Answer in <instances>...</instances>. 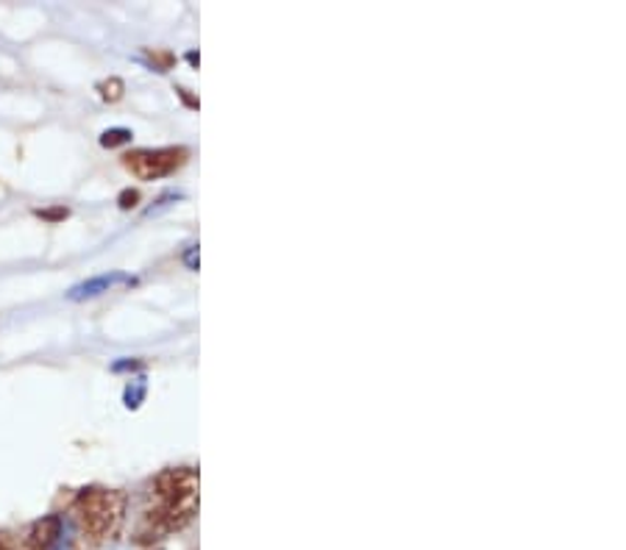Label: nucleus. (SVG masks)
Listing matches in <instances>:
<instances>
[{
    "label": "nucleus",
    "instance_id": "nucleus-5",
    "mask_svg": "<svg viewBox=\"0 0 626 550\" xmlns=\"http://www.w3.org/2000/svg\"><path fill=\"white\" fill-rule=\"evenodd\" d=\"M115 282H120V278H95V282H90V284H84V287H79V289H73V298H90V295H98V292H104V289H109L111 284Z\"/></svg>",
    "mask_w": 626,
    "mask_h": 550
},
{
    "label": "nucleus",
    "instance_id": "nucleus-7",
    "mask_svg": "<svg viewBox=\"0 0 626 550\" xmlns=\"http://www.w3.org/2000/svg\"><path fill=\"white\" fill-rule=\"evenodd\" d=\"M98 89H101V95H104V100H120V95H123V81L109 79V81H104Z\"/></svg>",
    "mask_w": 626,
    "mask_h": 550
},
{
    "label": "nucleus",
    "instance_id": "nucleus-10",
    "mask_svg": "<svg viewBox=\"0 0 626 550\" xmlns=\"http://www.w3.org/2000/svg\"><path fill=\"white\" fill-rule=\"evenodd\" d=\"M45 220H56V217H68V208H54V212H37Z\"/></svg>",
    "mask_w": 626,
    "mask_h": 550
},
{
    "label": "nucleus",
    "instance_id": "nucleus-6",
    "mask_svg": "<svg viewBox=\"0 0 626 550\" xmlns=\"http://www.w3.org/2000/svg\"><path fill=\"white\" fill-rule=\"evenodd\" d=\"M126 142H131V131H126V129L104 131V136H101V145L104 147H117V145H126Z\"/></svg>",
    "mask_w": 626,
    "mask_h": 550
},
{
    "label": "nucleus",
    "instance_id": "nucleus-9",
    "mask_svg": "<svg viewBox=\"0 0 626 550\" xmlns=\"http://www.w3.org/2000/svg\"><path fill=\"white\" fill-rule=\"evenodd\" d=\"M137 201H140V195H137V192H123V195H120V206H123V208L134 206Z\"/></svg>",
    "mask_w": 626,
    "mask_h": 550
},
{
    "label": "nucleus",
    "instance_id": "nucleus-8",
    "mask_svg": "<svg viewBox=\"0 0 626 550\" xmlns=\"http://www.w3.org/2000/svg\"><path fill=\"white\" fill-rule=\"evenodd\" d=\"M0 550H20V542L9 537V534H0Z\"/></svg>",
    "mask_w": 626,
    "mask_h": 550
},
{
    "label": "nucleus",
    "instance_id": "nucleus-2",
    "mask_svg": "<svg viewBox=\"0 0 626 550\" xmlns=\"http://www.w3.org/2000/svg\"><path fill=\"white\" fill-rule=\"evenodd\" d=\"M126 495L117 489H86L75 498L73 519L86 545H104L123 526Z\"/></svg>",
    "mask_w": 626,
    "mask_h": 550
},
{
    "label": "nucleus",
    "instance_id": "nucleus-1",
    "mask_svg": "<svg viewBox=\"0 0 626 550\" xmlns=\"http://www.w3.org/2000/svg\"><path fill=\"white\" fill-rule=\"evenodd\" d=\"M198 514V473L192 467L165 470L151 487V506L142 517V539L181 531Z\"/></svg>",
    "mask_w": 626,
    "mask_h": 550
},
{
    "label": "nucleus",
    "instance_id": "nucleus-3",
    "mask_svg": "<svg viewBox=\"0 0 626 550\" xmlns=\"http://www.w3.org/2000/svg\"><path fill=\"white\" fill-rule=\"evenodd\" d=\"M187 147H145V151H131L123 156L126 170L131 172L140 181H156V178H165L170 172H176L178 167L187 162Z\"/></svg>",
    "mask_w": 626,
    "mask_h": 550
},
{
    "label": "nucleus",
    "instance_id": "nucleus-4",
    "mask_svg": "<svg viewBox=\"0 0 626 550\" xmlns=\"http://www.w3.org/2000/svg\"><path fill=\"white\" fill-rule=\"evenodd\" d=\"M62 537V519L56 514L37 519L32 526L25 528L23 539H17L20 550H54L56 542Z\"/></svg>",
    "mask_w": 626,
    "mask_h": 550
}]
</instances>
